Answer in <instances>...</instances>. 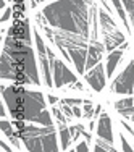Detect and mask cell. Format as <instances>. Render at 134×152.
I'll use <instances>...</instances> for the list:
<instances>
[{
    "label": "cell",
    "instance_id": "1",
    "mask_svg": "<svg viewBox=\"0 0 134 152\" xmlns=\"http://www.w3.org/2000/svg\"><path fill=\"white\" fill-rule=\"evenodd\" d=\"M94 0H53L42 8L49 26L90 39V7Z\"/></svg>",
    "mask_w": 134,
    "mask_h": 152
},
{
    "label": "cell",
    "instance_id": "2",
    "mask_svg": "<svg viewBox=\"0 0 134 152\" xmlns=\"http://www.w3.org/2000/svg\"><path fill=\"white\" fill-rule=\"evenodd\" d=\"M89 37L79 34H71L65 31H57L53 29V45L58 49L63 60L66 63L73 65L76 73L84 76L87 68V50H89Z\"/></svg>",
    "mask_w": 134,
    "mask_h": 152
},
{
    "label": "cell",
    "instance_id": "3",
    "mask_svg": "<svg viewBox=\"0 0 134 152\" xmlns=\"http://www.w3.org/2000/svg\"><path fill=\"white\" fill-rule=\"evenodd\" d=\"M2 50H5L16 61L18 68L32 79V84L42 86L44 81H41L42 76H41V66H39V60H37V52H34L31 44L20 41L13 36H5Z\"/></svg>",
    "mask_w": 134,
    "mask_h": 152
},
{
    "label": "cell",
    "instance_id": "4",
    "mask_svg": "<svg viewBox=\"0 0 134 152\" xmlns=\"http://www.w3.org/2000/svg\"><path fill=\"white\" fill-rule=\"evenodd\" d=\"M57 131L55 125L52 126H44L39 123L28 121L26 128L23 131H18V136L23 141V146L26 151L31 152H58L60 144L57 139Z\"/></svg>",
    "mask_w": 134,
    "mask_h": 152
},
{
    "label": "cell",
    "instance_id": "5",
    "mask_svg": "<svg viewBox=\"0 0 134 152\" xmlns=\"http://www.w3.org/2000/svg\"><path fill=\"white\" fill-rule=\"evenodd\" d=\"M47 97L41 91H32L24 88L21 96V117L26 121L39 123L44 126L55 125V118L52 115V110H49Z\"/></svg>",
    "mask_w": 134,
    "mask_h": 152
},
{
    "label": "cell",
    "instance_id": "6",
    "mask_svg": "<svg viewBox=\"0 0 134 152\" xmlns=\"http://www.w3.org/2000/svg\"><path fill=\"white\" fill-rule=\"evenodd\" d=\"M99 37L107 47V52H111L128 42L126 34L119 29L117 20L103 7H99Z\"/></svg>",
    "mask_w": 134,
    "mask_h": 152
},
{
    "label": "cell",
    "instance_id": "7",
    "mask_svg": "<svg viewBox=\"0 0 134 152\" xmlns=\"http://www.w3.org/2000/svg\"><path fill=\"white\" fill-rule=\"evenodd\" d=\"M47 53H49V60H50V68H52V75H53V84L55 89H61V88H70L71 84H74L78 81V73L71 71L68 68V65L65 60L58 58L55 55L52 47L47 45Z\"/></svg>",
    "mask_w": 134,
    "mask_h": 152
},
{
    "label": "cell",
    "instance_id": "8",
    "mask_svg": "<svg viewBox=\"0 0 134 152\" xmlns=\"http://www.w3.org/2000/svg\"><path fill=\"white\" fill-rule=\"evenodd\" d=\"M110 91L111 94H125V96L134 94V57L128 61V65L123 68V71L113 76Z\"/></svg>",
    "mask_w": 134,
    "mask_h": 152
},
{
    "label": "cell",
    "instance_id": "9",
    "mask_svg": "<svg viewBox=\"0 0 134 152\" xmlns=\"http://www.w3.org/2000/svg\"><path fill=\"white\" fill-rule=\"evenodd\" d=\"M2 99L3 102L7 104V108H8V113L12 120H16V118H23L21 117V96H23L24 86L21 84H8L5 86L2 83Z\"/></svg>",
    "mask_w": 134,
    "mask_h": 152
},
{
    "label": "cell",
    "instance_id": "10",
    "mask_svg": "<svg viewBox=\"0 0 134 152\" xmlns=\"http://www.w3.org/2000/svg\"><path fill=\"white\" fill-rule=\"evenodd\" d=\"M107 78H108V76H107V68H105L103 61L97 63L95 66L90 68V70H87V71H86V75H84L86 84H87L92 91H95V92H102L105 89Z\"/></svg>",
    "mask_w": 134,
    "mask_h": 152
},
{
    "label": "cell",
    "instance_id": "11",
    "mask_svg": "<svg viewBox=\"0 0 134 152\" xmlns=\"http://www.w3.org/2000/svg\"><path fill=\"white\" fill-rule=\"evenodd\" d=\"M5 32H7V36H13V37L20 39V41L28 42V44H32V41H34L32 28L29 26V21L24 20V18H18Z\"/></svg>",
    "mask_w": 134,
    "mask_h": 152
},
{
    "label": "cell",
    "instance_id": "12",
    "mask_svg": "<svg viewBox=\"0 0 134 152\" xmlns=\"http://www.w3.org/2000/svg\"><path fill=\"white\" fill-rule=\"evenodd\" d=\"M21 73H23V71L18 68L16 61L13 60L5 50H2V55H0V76H2V79L16 83Z\"/></svg>",
    "mask_w": 134,
    "mask_h": 152
},
{
    "label": "cell",
    "instance_id": "13",
    "mask_svg": "<svg viewBox=\"0 0 134 152\" xmlns=\"http://www.w3.org/2000/svg\"><path fill=\"white\" fill-rule=\"evenodd\" d=\"M128 45H129L128 42H125L121 47L111 50V52H107V57H105V68H107V76L108 78H113L115 76V71H117L118 65L121 63L123 55H125Z\"/></svg>",
    "mask_w": 134,
    "mask_h": 152
},
{
    "label": "cell",
    "instance_id": "14",
    "mask_svg": "<svg viewBox=\"0 0 134 152\" xmlns=\"http://www.w3.org/2000/svg\"><path fill=\"white\" fill-rule=\"evenodd\" d=\"M95 136L102 137V139H107L113 144L115 136H113V123H111V118L107 112H102L100 117L97 118V126H95Z\"/></svg>",
    "mask_w": 134,
    "mask_h": 152
},
{
    "label": "cell",
    "instance_id": "15",
    "mask_svg": "<svg viewBox=\"0 0 134 152\" xmlns=\"http://www.w3.org/2000/svg\"><path fill=\"white\" fill-rule=\"evenodd\" d=\"M110 3L113 5L115 12H117V16L123 23V26H125L126 34H131L133 26H131V23H129V18H128V13H126V10H125V5H123V0H110Z\"/></svg>",
    "mask_w": 134,
    "mask_h": 152
},
{
    "label": "cell",
    "instance_id": "16",
    "mask_svg": "<svg viewBox=\"0 0 134 152\" xmlns=\"http://www.w3.org/2000/svg\"><path fill=\"white\" fill-rule=\"evenodd\" d=\"M58 137H60V149L68 151V147L73 144V134H71L70 126H58Z\"/></svg>",
    "mask_w": 134,
    "mask_h": 152
},
{
    "label": "cell",
    "instance_id": "17",
    "mask_svg": "<svg viewBox=\"0 0 134 152\" xmlns=\"http://www.w3.org/2000/svg\"><path fill=\"white\" fill-rule=\"evenodd\" d=\"M94 151L95 152H100V151H105V152H117V149L113 147V144L107 139H102V137L97 136L95 137V142H94Z\"/></svg>",
    "mask_w": 134,
    "mask_h": 152
},
{
    "label": "cell",
    "instance_id": "18",
    "mask_svg": "<svg viewBox=\"0 0 134 152\" xmlns=\"http://www.w3.org/2000/svg\"><path fill=\"white\" fill-rule=\"evenodd\" d=\"M134 105V97L133 96H126V97H121V99H118V100H115L113 102V108L118 112H123V110H126V108H129V107H133Z\"/></svg>",
    "mask_w": 134,
    "mask_h": 152
},
{
    "label": "cell",
    "instance_id": "19",
    "mask_svg": "<svg viewBox=\"0 0 134 152\" xmlns=\"http://www.w3.org/2000/svg\"><path fill=\"white\" fill-rule=\"evenodd\" d=\"M0 128H2V133H3V136H5V137H10V136L18 134V129L15 128V125H13L12 120L2 118V121H0Z\"/></svg>",
    "mask_w": 134,
    "mask_h": 152
},
{
    "label": "cell",
    "instance_id": "20",
    "mask_svg": "<svg viewBox=\"0 0 134 152\" xmlns=\"http://www.w3.org/2000/svg\"><path fill=\"white\" fill-rule=\"evenodd\" d=\"M52 115H53V118H55V123H57V126H65L68 123V117L63 113V110L58 107H55L53 105L52 107Z\"/></svg>",
    "mask_w": 134,
    "mask_h": 152
},
{
    "label": "cell",
    "instance_id": "21",
    "mask_svg": "<svg viewBox=\"0 0 134 152\" xmlns=\"http://www.w3.org/2000/svg\"><path fill=\"white\" fill-rule=\"evenodd\" d=\"M82 117L86 118V120H92V118H95V107H94L92 102H84L82 104Z\"/></svg>",
    "mask_w": 134,
    "mask_h": 152
},
{
    "label": "cell",
    "instance_id": "22",
    "mask_svg": "<svg viewBox=\"0 0 134 152\" xmlns=\"http://www.w3.org/2000/svg\"><path fill=\"white\" fill-rule=\"evenodd\" d=\"M123 5H125V10L128 13L129 23L134 28V0H123Z\"/></svg>",
    "mask_w": 134,
    "mask_h": 152
},
{
    "label": "cell",
    "instance_id": "23",
    "mask_svg": "<svg viewBox=\"0 0 134 152\" xmlns=\"http://www.w3.org/2000/svg\"><path fill=\"white\" fill-rule=\"evenodd\" d=\"M82 128H84V125H71L70 129H71V134H73V142L76 144L79 141V137L82 136Z\"/></svg>",
    "mask_w": 134,
    "mask_h": 152
},
{
    "label": "cell",
    "instance_id": "24",
    "mask_svg": "<svg viewBox=\"0 0 134 152\" xmlns=\"http://www.w3.org/2000/svg\"><path fill=\"white\" fill-rule=\"evenodd\" d=\"M58 105H60V108H61V110H63V113H65V115H66V117H68V120H71V118H74V113H73V107H71L70 104H66V102H65L63 99H61Z\"/></svg>",
    "mask_w": 134,
    "mask_h": 152
},
{
    "label": "cell",
    "instance_id": "25",
    "mask_svg": "<svg viewBox=\"0 0 134 152\" xmlns=\"http://www.w3.org/2000/svg\"><path fill=\"white\" fill-rule=\"evenodd\" d=\"M90 144L87 142V141L86 139H81V141H78V142H76V146H74V152H89L90 151Z\"/></svg>",
    "mask_w": 134,
    "mask_h": 152
},
{
    "label": "cell",
    "instance_id": "26",
    "mask_svg": "<svg viewBox=\"0 0 134 152\" xmlns=\"http://www.w3.org/2000/svg\"><path fill=\"white\" fill-rule=\"evenodd\" d=\"M119 142H121V151H125V152H134V147L131 146V142L126 139V136L123 134V133L119 134Z\"/></svg>",
    "mask_w": 134,
    "mask_h": 152
},
{
    "label": "cell",
    "instance_id": "27",
    "mask_svg": "<svg viewBox=\"0 0 134 152\" xmlns=\"http://www.w3.org/2000/svg\"><path fill=\"white\" fill-rule=\"evenodd\" d=\"M119 115H121L125 120H128L129 123H133V125H134V105L129 107V108H126V110H123V112H119Z\"/></svg>",
    "mask_w": 134,
    "mask_h": 152
},
{
    "label": "cell",
    "instance_id": "28",
    "mask_svg": "<svg viewBox=\"0 0 134 152\" xmlns=\"http://www.w3.org/2000/svg\"><path fill=\"white\" fill-rule=\"evenodd\" d=\"M13 12H15V10H13V7H7V8H3V10H2V16H0V21H2V24H3V23H7V21H8L10 18H12Z\"/></svg>",
    "mask_w": 134,
    "mask_h": 152
},
{
    "label": "cell",
    "instance_id": "29",
    "mask_svg": "<svg viewBox=\"0 0 134 152\" xmlns=\"http://www.w3.org/2000/svg\"><path fill=\"white\" fill-rule=\"evenodd\" d=\"M119 123H121L125 133H128L131 137H134V125H133V123H129L128 120H119Z\"/></svg>",
    "mask_w": 134,
    "mask_h": 152
},
{
    "label": "cell",
    "instance_id": "30",
    "mask_svg": "<svg viewBox=\"0 0 134 152\" xmlns=\"http://www.w3.org/2000/svg\"><path fill=\"white\" fill-rule=\"evenodd\" d=\"M99 2H100V7H103V8L107 10L108 13H111L113 16H117V12H115L113 5L110 3V0H99Z\"/></svg>",
    "mask_w": 134,
    "mask_h": 152
},
{
    "label": "cell",
    "instance_id": "31",
    "mask_svg": "<svg viewBox=\"0 0 134 152\" xmlns=\"http://www.w3.org/2000/svg\"><path fill=\"white\" fill-rule=\"evenodd\" d=\"M66 104H70V105H82L84 104V100L82 99H74V97H66V99H63Z\"/></svg>",
    "mask_w": 134,
    "mask_h": 152
},
{
    "label": "cell",
    "instance_id": "32",
    "mask_svg": "<svg viewBox=\"0 0 134 152\" xmlns=\"http://www.w3.org/2000/svg\"><path fill=\"white\" fill-rule=\"evenodd\" d=\"M47 102H49V107H53L57 104H60V99L57 96H53V94H49L47 96Z\"/></svg>",
    "mask_w": 134,
    "mask_h": 152
},
{
    "label": "cell",
    "instance_id": "33",
    "mask_svg": "<svg viewBox=\"0 0 134 152\" xmlns=\"http://www.w3.org/2000/svg\"><path fill=\"white\" fill-rule=\"evenodd\" d=\"M71 107H73L74 118H81V117H82V107H81V105H71Z\"/></svg>",
    "mask_w": 134,
    "mask_h": 152
},
{
    "label": "cell",
    "instance_id": "34",
    "mask_svg": "<svg viewBox=\"0 0 134 152\" xmlns=\"http://www.w3.org/2000/svg\"><path fill=\"white\" fill-rule=\"evenodd\" d=\"M10 146H12V144H8V142H5V141H0V151H5V152H12L13 149H12V147H10Z\"/></svg>",
    "mask_w": 134,
    "mask_h": 152
},
{
    "label": "cell",
    "instance_id": "35",
    "mask_svg": "<svg viewBox=\"0 0 134 152\" xmlns=\"http://www.w3.org/2000/svg\"><path fill=\"white\" fill-rule=\"evenodd\" d=\"M70 89H76V91H84V84L81 81H76L74 84L70 86Z\"/></svg>",
    "mask_w": 134,
    "mask_h": 152
},
{
    "label": "cell",
    "instance_id": "36",
    "mask_svg": "<svg viewBox=\"0 0 134 152\" xmlns=\"http://www.w3.org/2000/svg\"><path fill=\"white\" fill-rule=\"evenodd\" d=\"M102 112H103V107L100 105V104H97V105H95V118H99Z\"/></svg>",
    "mask_w": 134,
    "mask_h": 152
},
{
    "label": "cell",
    "instance_id": "37",
    "mask_svg": "<svg viewBox=\"0 0 134 152\" xmlns=\"http://www.w3.org/2000/svg\"><path fill=\"white\" fill-rule=\"evenodd\" d=\"M37 3H41V0H31V8H36Z\"/></svg>",
    "mask_w": 134,
    "mask_h": 152
},
{
    "label": "cell",
    "instance_id": "38",
    "mask_svg": "<svg viewBox=\"0 0 134 152\" xmlns=\"http://www.w3.org/2000/svg\"><path fill=\"white\" fill-rule=\"evenodd\" d=\"M47 2H49V0H41V3H47Z\"/></svg>",
    "mask_w": 134,
    "mask_h": 152
},
{
    "label": "cell",
    "instance_id": "39",
    "mask_svg": "<svg viewBox=\"0 0 134 152\" xmlns=\"http://www.w3.org/2000/svg\"><path fill=\"white\" fill-rule=\"evenodd\" d=\"M13 2H15V0H8V3H13Z\"/></svg>",
    "mask_w": 134,
    "mask_h": 152
}]
</instances>
